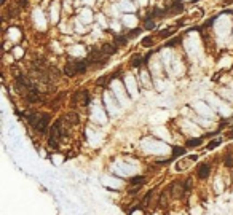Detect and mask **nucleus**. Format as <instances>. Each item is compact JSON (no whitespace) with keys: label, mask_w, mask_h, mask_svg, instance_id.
Returning a JSON list of instances; mask_svg holds the SVG:
<instances>
[{"label":"nucleus","mask_w":233,"mask_h":215,"mask_svg":"<svg viewBox=\"0 0 233 215\" xmlns=\"http://www.w3.org/2000/svg\"><path fill=\"white\" fill-rule=\"evenodd\" d=\"M16 5L23 8V7H26V5H27V0H16Z\"/></svg>","instance_id":"obj_23"},{"label":"nucleus","mask_w":233,"mask_h":215,"mask_svg":"<svg viewBox=\"0 0 233 215\" xmlns=\"http://www.w3.org/2000/svg\"><path fill=\"white\" fill-rule=\"evenodd\" d=\"M142 46H145V48H150V46H153V38H152V37H147V38H144V40H142Z\"/></svg>","instance_id":"obj_19"},{"label":"nucleus","mask_w":233,"mask_h":215,"mask_svg":"<svg viewBox=\"0 0 233 215\" xmlns=\"http://www.w3.org/2000/svg\"><path fill=\"white\" fill-rule=\"evenodd\" d=\"M116 48H118V46H116V45H112V43H104V45L101 46V49H102V51H104L109 57H110L112 54H115V53H116Z\"/></svg>","instance_id":"obj_9"},{"label":"nucleus","mask_w":233,"mask_h":215,"mask_svg":"<svg viewBox=\"0 0 233 215\" xmlns=\"http://www.w3.org/2000/svg\"><path fill=\"white\" fill-rule=\"evenodd\" d=\"M203 140H204V137H197V139H190V140H187L185 147H187V148H193V147H198V145H201V144H203Z\"/></svg>","instance_id":"obj_11"},{"label":"nucleus","mask_w":233,"mask_h":215,"mask_svg":"<svg viewBox=\"0 0 233 215\" xmlns=\"http://www.w3.org/2000/svg\"><path fill=\"white\" fill-rule=\"evenodd\" d=\"M24 99H26V102H29V104H37V102H43V96L40 94L38 88L35 86V88L29 89L27 92H24Z\"/></svg>","instance_id":"obj_4"},{"label":"nucleus","mask_w":233,"mask_h":215,"mask_svg":"<svg viewBox=\"0 0 233 215\" xmlns=\"http://www.w3.org/2000/svg\"><path fill=\"white\" fill-rule=\"evenodd\" d=\"M181 42H182V37H179V38H174V40L168 42L166 45H168V46H174V45H177V43H181Z\"/></svg>","instance_id":"obj_20"},{"label":"nucleus","mask_w":233,"mask_h":215,"mask_svg":"<svg viewBox=\"0 0 233 215\" xmlns=\"http://www.w3.org/2000/svg\"><path fill=\"white\" fill-rule=\"evenodd\" d=\"M144 27H145L147 30H152V29H155V21H153V18H150V16H145V19H144Z\"/></svg>","instance_id":"obj_13"},{"label":"nucleus","mask_w":233,"mask_h":215,"mask_svg":"<svg viewBox=\"0 0 233 215\" xmlns=\"http://www.w3.org/2000/svg\"><path fill=\"white\" fill-rule=\"evenodd\" d=\"M225 166L227 167H231L233 166V158H231V156H230V158H228V156L225 158Z\"/></svg>","instance_id":"obj_22"},{"label":"nucleus","mask_w":233,"mask_h":215,"mask_svg":"<svg viewBox=\"0 0 233 215\" xmlns=\"http://www.w3.org/2000/svg\"><path fill=\"white\" fill-rule=\"evenodd\" d=\"M152 196H153V191H149V193H147V196L144 198V202H142V204H144V206H149V201H150Z\"/></svg>","instance_id":"obj_21"},{"label":"nucleus","mask_w":233,"mask_h":215,"mask_svg":"<svg viewBox=\"0 0 233 215\" xmlns=\"http://www.w3.org/2000/svg\"><path fill=\"white\" fill-rule=\"evenodd\" d=\"M227 137H228V139H233V129H231V131L227 134Z\"/></svg>","instance_id":"obj_24"},{"label":"nucleus","mask_w":233,"mask_h":215,"mask_svg":"<svg viewBox=\"0 0 233 215\" xmlns=\"http://www.w3.org/2000/svg\"><path fill=\"white\" fill-rule=\"evenodd\" d=\"M88 102H89V94H88V91H80V92L73 94V97H72V105H77V104L86 105Z\"/></svg>","instance_id":"obj_7"},{"label":"nucleus","mask_w":233,"mask_h":215,"mask_svg":"<svg viewBox=\"0 0 233 215\" xmlns=\"http://www.w3.org/2000/svg\"><path fill=\"white\" fill-rule=\"evenodd\" d=\"M209 174H211V166H209V164H201V166L198 167V170H197L198 179H208Z\"/></svg>","instance_id":"obj_8"},{"label":"nucleus","mask_w":233,"mask_h":215,"mask_svg":"<svg viewBox=\"0 0 233 215\" xmlns=\"http://www.w3.org/2000/svg\"><path fill=\"white\" fill-rule=\"evenodd\" d=\"M197 159H198V156H197V155H193V156H187V158H182V159H179V161L176 163V170L182 172V170L188 169V164L195 163Z\"/></svg>","instance_id":"obj_5"},{"label":"nucleus","mask_w":233,"mask_h":215,"mask_svg":"<svg viewBox=\"0 0 233 215\" xmlns=\"http://www.w3.org/2000/svg\"><path fill=\"white\" fill-rule=\"evenodd\" d=\"M66 120L70 121L72 124H75V123H78V115H77V113H69V115L66 116Z\"/></svg>","instance_id":"obj_17"},{"label":"nucleus","mask_w":233,"mask_h":215,"mask_svg":"<svg viewBox=\"0 0 233 215\" xmlns=\"http://www.w3.org/2000/svg\"><path fill=\"white\" fill-rule=\"evenodd\" d=\"M27 123L40 134H45L50 126V115L48 113H27L26 115Z\"/></svg>","instance_id":"obj_1"},{"label":"nucleus","mask_w":233,"mask_h":215,"mask_svg":"<svg viewBox=\"0 0 233 215\" xmlns=\"http://www.w3.org/2000/svg\"><path fill=\"white\" fill-rule=\"evenodd\" d=\"M222 144V139H214L212 142H209L208 144V150H212V148H216V147H219Z\"/></svg>","instance_id":"obj_18"},{"label":"nucleus","mask_w":233,"mask_h":215,"mask_svg":"<svg viewBox=\"0 0 233 215\" xmlns=\"http://www.w3.org/2000/svg\"><path fill=\"white\" fill-rule=\"evenodd\" d=\"M227 2H230V3H233V0H227Z\"/></svg>","instance_id":"obj_25"},{"label":"nucleus","mask_w":233,"mask_h":215,"mask_svg":"<svg viewBox=\"0 0 233 215\" xmlns=\"http://www.w3.org/2000/svg\"><path fill=\"white\" fill-rule=\"evenodd\" d=\"M182 11H184V3L181 2V0H174L169 7H166V14H168V18L177 14V13H182Z\"/></svg>","instance_id":"obj_6"},{"label":"nucleus","mask_w":233,"mask_h":215,"mask_svg":"<svg viewBox=\"0 0 233 215\" xmlns=\"http://www.w3.org/2000/svg\"><path fill=\"white\" fill-rule=\"evenodd\" d=\"M174 32H176V29H168V30L165 29V30H160V32H158V37H160V38H168V37H171Z\"/></svg>","instance_id":"obj_16"},{"label":"nucleus","mask_w":233,"mask_h":215,"mask_svg":"<svg viewBox=\"0 0 233 215\" xmlns=\"http://www.w3.org/2000/svg\"><path fill=\"white\" fill-rule=\"evenodd\" d=\"M184 153H185V147H174V148H172V158L182 156Z\"/></svg>","instance_id":"obj_15"},{"label":"nucleus","mask_w":233,"mask_h":215,"mask_svg":"<svg viewBox=\"0 0 233 215\" xmlns=\"http://www.w3.org/2000/svg\"><path fill=\"white\" fill-rule=\"evenodd\" d=\"M89 67V62L88 61H83V59H69L66 67H64V73L67 76H73L77 73H85L86 69Z\"/></svg>","instance_id":"obj_2"},{"label":"nucleus","mask_w":233,"mask_h":215,"mask_svg":"<svg viewBox=\"0 0 233 215\" xmlns=\"http://www.w3.org/2000/svg\"><path fill=\"white\" fill-rule=\"evenodd\" d=\"M129 183L131 185H142V183H145V177H142V175H136V177L129 179Z\"/></svg>","instance_id":"obj_14"},{"label":"nucleus","mask_w":233,"mask_h":215,"mask_svg":"<svg viewBox=\"0 0 233 215\" xmlns=\"http://www.w3.org/2000/svg\"><path fill=\"white\" fill-rule=\"evenodd\" d=\"M129 40H131V38L128 37V34H126V35H118V37L115 38V45H116V46H123V45H126Z\"/></svg>","instance_id":"obj_12"},{"label":"nucleus","mask_w":233,"mask_h":215,"mask_svg":"<svg viewBox=\"0 0 233 215\" xmlns=\"http://www.w3.org/2000/svg\"><path fill=\"white\" fill-rule=\"evenodd\" d=\"M144 62H145V57H142L141 54H134V56L131 57V61H129V64H131L133 67H141Z\"/></svg>","instance_id":"obj_10"},{"label":"nucleus","mask_w":233,"mask_h":215,"mask_svg":"<svg viewBox=\"0 0 233 215\" xmlns=\"http://www.w3.org/2000/svg\"><path fill=\"white\" fill-rule=\"evenodd\" d=\"M64 135V128H62V120H56L51 126V131H50V139H48V144L50 147L53 148H57L59 145V140Z\"/></svg>","instance_id":"obj_3"}]
</instances>
